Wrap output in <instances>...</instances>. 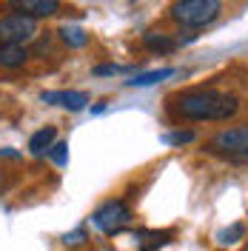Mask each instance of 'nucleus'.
<instances>
[{
	"instance_id": "1",
	"label": "nucleus",
	"mask_w": 248,
	"mask_h": 251,
	"mask_svg": "<svg viewBox=\"0 0 248 251\" xmlns=\"http://www.w3.org/2000/svg\"><path fill=\"white\" fill-rule=\"evenodd\" d=\"M169 111L177 120L188 123H225L240 114V97L220 89H186L169 97Z\"/></svg>"
},
{
	"instance_id": "2",
	"label": "nucleus",
	"mask_w": 248,
	"mask_h": 251,
	"mask_svg": "<svg viewBox=\"0 0 248 251\" xmlns=\"http://www.w3.org/2000/svg\"><path fill=\"white\" fill-rule=\"evenodd\" d=\"M205 154L217 157L223 163L234 166H248V123L243 126H228L214 131L205 143Z\"/></svg>"
},
{
	"instance_id": "3",
	"label": "nucleus",
	"mask_w": 248,
	"mask_h": 251,
	"mask_svg": "<svg viewBox=\"0 0 248 251\" xmlns=\"http://www.w3.org/2000/svg\"><path fill=\"white\" fill-rule=\"evenodd\" d=\"M223 12V0H174L169 9V17L183 29H205L211 26Z\"/></svg>"
},
{
	"instance_id": "4",
	"label": "nucleus",
	"mask_w": 248,
	"mask_h": 251,
	"mask_svg": "<svg viewBox=\"0 0 248 251\" xmlns=\"http://www.w3.org/2000/svg\"><path fill=\"white\" fill-rule=\"evenodd\" d=\"M92 223L97 231H103L106 237H114V234H123L134 223V211L123 197H109L106 203H100L92 211Z\"/></svg>"
},
{
	"instance_id": "5",
	"label": "nucleus",
	"mask_w": 248,
	"mask_h": 251,
	"mask_svg": "<svg viewBox=\"0 0 248 251\" xmlns=\"http://www.w3.org/2000/svg\"><path fill=\"white\" fill-rule=\"evenodd\" d=\"M37 20L26 15H0V46H26L37 37Z\"/></svg>"
},
{
	"instance_id": "6",
	"label": "nucleus",
	"mask_w": 248,
	"mask_h": 251,
	"mask_svg": "<svg viewBox=\"0 0 248 251\" xmlns=\"http://www.w3.org/2000/svg\"><path fill=\"white\" fill-rule=\"evenodd\" d=\"M9 12H17V15L34 17L37 23L46 20V17H54L63 12V0H9L6 3Z\"/></svg>"
},
{
	"instance_id": "7",
	"label": "nucleus",
	"mask_w": 248,
	"mask_h": 251,
	"mask_svg": "<svg viewBox=\"0 0 248 251\" xmlns=\"http://www.w3.org/2000/svg\"><path fill=\"white\" fill-rule=\"evenodd\" d=\"M40 100L46 103V106H60L66 111H83L89 103H92V97L86 92H77V89H57V92H43L40 94Z\"/></svg>"
},
{
	"instance_id": "8",
	"label": "nucleus",
	"mask_w": 248,
	"mask_h": 251,
	"mask_svg": "<svg viewBox=\"0 0 248 251\" xmlns=\"http://www.w3.org/2000/svg\"><path fill=\"white\" fill-rule=\"evenodd\" d=\"M57 143V126H43L29 137V154L31 157H46V151Z\"/></svg>"
},
{
	"instance_id": "9",
	"label": "nucleus",
	"mask_w": 248,
	"mask_h": 251,
	"mask_svg": "<svg viewBox=\"0 0 248 251\" xmlns=\"http://www.w3.org/2000/svg\"><path fill=\"white\" fill-rule=\"evenodd\" d=\"M29 60H31L29 46H0V69L17 72V69H23Z\"/></svg>"
},
{
	"instance_id": "10",
	"label": "nucleus",
	"mask_w": 248,
	"mask_h": 251,
	"mask_svg": "<svg viewBox=\"0 0 248 251\" xmlns=\"http://www.w3.org/2000/svg\"><path fill=\"white\" fill-rule=\"evenodd\" d=\"M177 43H180V40H174L166 31H146V34H143V49L151 51V54H169V51L177 49Z\"/></svg>"
},
{
	"instance_id": "11",
	"label": "nucleus",
	"mask_w": 248,
	"mask_h": 251,
	"mask_svg": "<svg viewBox=\"0 0 248 251\" xmlns=\"http://www.w3.org/2000/svg\"><path fill=\"white\" fill-rule=\"evenodd\" d=\"M134 240H137L140 251H157L174 240V231H146V228H140V231H134Z\"/></svg>"
},
{
	"instance_id": "12",
	"label": "nucleus",
	"mask_w": 248,
	"mask_h": 251,
	"mask_svg": "<svg viewBox=\"0 0 248 251\" xmlns=\"http://www.w3.org/2000/svg\"><path fill=\"white\" fill-rule=\"evenodd\" d=\"M57 37H60V40H63L69 49H83V46H89V31L80 29V26H74V23H63L60 29H57Z\"/></svg>"
},
{
	"instance_id": "13",
	"label": "nucleus",
	"mask_w": 248,
	"mask_h": 251,
	"mask_svg": "<svg viewBox=\"0 0 248 251\" xmlns=\"http://www.w3.org/2000/svg\"><path fill=\"white\" fill-rule=\"evenodd\" d=\"M171 75H174L171 66H166V69H154V72H140V75H134L131 80H125V86H131V89H146V86H154V83L171 77Z\"/></svg>"
},
{
	"instance_id": "14",
	"label": "nucleus",
	"mask_w": 248,
	"mask_h": 251,
	"mask_svg": "<svg viewBox=\"0 0 248 251\" xmlns=\"http://www.w3.org/2000/svg\"><path fill=\"white\" fill-rule=\"evenodd\" d=\"M246 223H231V226H225V228H220L217 231V246H237L240 240H246Z\"/></svg>"
},
{
	"instance_id": "15",
	"label": "nucleus",
	"mask_w": 248,
	"mask_h": 251,
	"mask_svg": "<svg viewBox=\"0 0 248 251\" xmlns=\"http://www.w3.org/2000/svg\"><path fill=\"white\" fill-rule=\"evenodd\" d=\"M160 140L166 146H171V149H180V146H188V143L197 140V131L194 128H174V131H166Z\"/></svg>"
},
{
	"instance_id": "16",
	"label": "nucleus",
	"mask_w": 248,
	"mask_h": 251,
	"mask_svg": "<svg viewBox=\"0 0 248 251\" xmlns=\"http://www.w3.org/2000/svg\"><path fill=\"white\" fill-rule=\"evenodd\" d=\"M86 243H89V231H86V226H77L74 231L63 234V246H66V249H83Z\"/></svg>"
},
{
	"instance_id": "17",
	"label": "nucleus",
	"mask_w": 248,
	"mask_h": 251,
	"mask_svg": "<svg viewBox=\"0 0 248 251\" xmlns=\"http://www.w3.org/2000/svg\"><path fill=\"white\" fill-rule=\"evenodd\" d=\"M46 157L54 163V166H60V169H63V166L69 163V143H66V140H57V143H54V146L46 151Z\"/></svg>"
},
{
	"instance_id": "18",
	"label": "nucleus",
	"mask_w": 248,
	"mask_h": 251,
	"mask_svg": "<svg viewBox=\"0 0 248 251\" xmlns=\"http://www.w3.org/2000/svg\"><path fill=\"white\" fill-rule=\"evenodd\" d=\"M125 72H131V66H117V63H100V66H94L92 75L97 77H106V75H125Z\"/></svg>"
},
{
	"instance_id": "19",
	"label": "nucleus",
	"mask_w": 248,
	"mask_h": 251,
	"mask_svg": "<svg viewBox=\"0 0 248 251\" xmlns=\"http://www.w3.org/2000/svg\"><path fill=\"white\" fill-rule=\"evenodd\" d=\"M15 183H17V174H12V169H6V166H0V197L15 186Z\"/></svg>"
},
{
	"instance_id": "20",
	"label": "nucleus",
	"mask_w": 248,
	"mask_h": 251,
	"mask_svg": "<svg viewBox=\"0 0 248 251\" xmlns=\"http://www.w3.org/2000/svg\"><path fill=\"white\" fill-rule=\"evenodd\" d=\"M0 157H6V160H20V151H17V149H9V146H3V149H0Z\"/></svg>"
},
{
	"instance_id": "21",
	"label": "nucleus",
	"mask_w": 248,
	"mask_h": 251,
	"mask_svg": "<svg viewBox=\"0 0 248 251\" xmlns=\"http://www.w3.org/2000/svg\"><path fill=\"white\" fill-rule=\"evenodd\" d=\"M103 111H106V103H97V106L92 109V114H103Z\"/></svg>"
}]
</instances>
